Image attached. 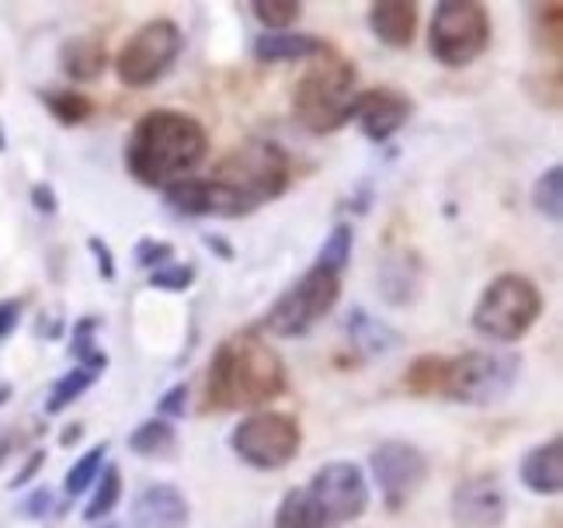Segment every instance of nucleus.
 <instances>
[{
    "label": "nucleus",
    "instance_id": "423d86ee",
    "mask_svg": "<svg viewBox=\"0 0 563 528\" xmlns=\"http://www.w3.org/2000/svg\"><path fill=\"white\" fill-rule=\"evenodd\" d=\"M539 317H543V293H539V285L526 275L505 272L481 293L470 323L481 338L511 344L526 338Z\"/></svg>",
    "mask_w": 563,
    "mask_h": 528
},
{
    "label": "nucleus",
    "instance_id": "f704fd0d",
    "mask_svg": "<svg viewBox=\"0 0 563 528\" xmlns=\"http://www.w3.org/2000/svg\"><path fill=\"white\" fill-rule=\"evenodd\" d=\"M21 310H25V306H21V299H4V302H0V344H4L14 334V330H18Z\"/></svg>",
    "mask_w": 563,
    "mask_h": 528
},
{
    "label": "nucleus",
    "instance_id": "7ed1b4c3",
    "mask_svg": "<svg viewBox=\"0 0 563 528\" xmlns=\"http://www.w3.org/2000/svg\"><path fill=\"white\" fill-rule=\"evenodd\" d=\"M522 362L518 355H494V351H463L456 359L421 355L410 362L404 386L415 396H445L452 404L490 407L511 393Z\"/></svg>",
    "mask_w": 563,
    "mask_h": 528
},
{
    "label": "nucleus",
    "instance_id": "393cba45",
    "mask_svg": "<svg viewBox=\"0 0 563 528\" xmlns=\"http://www.w3.org/2000/svg\"><path fill=\"white\" fill-rule=\"evenodd\" d=\"M167 209H175L178 216H209V191L206 178H185L178 185L164 188Z\"/></svg>",
    "mask_w": 563,
    "mask_h": 528
},
{
    "label": "nucleus",
    "instance_id": "2eb2a0df",
    "mask_svg": "<svg viewBox=\"0 0 563 528\" xmlns=\"http://www.w3.org/2000/svg\"><path fill=\"white\" fill-rule=\"evenodd\" d=\"M188 497L175 483H150V487L136 494L133 508H129L133 528H188Z\"/></svg>",
    "mask_w": 563,
    "mask_h": 528
},
{
    "label": "nucleus",
    "instance_id": "58836bf2",
    "mask_svg": "<svg viewBox=\"0 0 563 528\" xmlns=\"http://www.w3.org/2000/svg\"><path fill=\"white\" fill-rule=\"evenodd\" d=\"M32 202L38 212H56V195L49 185H32Z\"/></svg>",
    "mask_w": 563,
    "mask_h": 528
},
{
    "label": "nucleus",
    "instance_id": "c85d7f7f",
    "mask_svg": "<svg viewBox=\"0 0 563 528\" xmlns=\"http://www.w3.org/2000/svg\"><path fill=\"white\" fill-rule=\"evenodd\" d=\"M104 459H108V446L101 442V446L88 449L74 462L67 480H63V491H67V497H80L84 491L91 487V483L98 480V473H101V466H104Z\"/></svg>",
    "mask_w": 563,
    "mask_h": 528
},
{
    "label": "nucleus",
    "instance_id": "39448f33",
    "mask_svg": "<svg viewBox=\"0 0 563 528\" xmlns=\"http://www.w3.org/2000/svg\"><path fill=\"white\" fill-rule=\"evenodd\" d=\"M355 66L328 50L323 56L313 59V66L299 77L296 84V98H292V112L302 129L317 132V136H328L338 132L341 125L352 122V105H355Z\"/></svg>",
    "mask_w": 563,
    "mask_h": 528
},
{
    "label": "nucleus",
    "instance_id": "9b49d317",
    "mask_svg": "<svg viewBox=\"0 0 563 528\" xmlns=\"http://www.w3.org/2000/svg\"><path fill=\"white\" fill-rule=\"evenodd\" d=\"M307 494L313 497V504L334 528L362 518L365 508H369V483H365V473L355 462H344V459L320 466L313 480L307 483Z\"/></svg>",
    "mask_w": 563,
    "mask_h": 528
},
{
    "label": "nucleus",
    "instance_id": "ea45409f",
    "mask_svg": "<svg viewBox=\"0 0 563 528\" xmlns=\"http://www.w3.org/2000/svg\"><path fill=\"white\" fill-rule=\"evenodd\" d=\"M206 244L220 254L223 261H233V251H230V240H223V237H216V233H206Z\"/></svg>",
    "mask_w": 563,
    "mask_h": 528
},
{
    "label": "nucleus",
    "instance_id": "b1692460",
    "mask_svg": "<svg viewBox=\"0 0 563 528\" xmlns=\"http://www.w3.org/2000/svg\"><path fill=\"white\" fill-rule=\"evenodd\" d=\"M532 206H536L539 216L550 219V223H560V216H563V167L560 164L547 167L536 178V185H532Z\"/></svg>",
    "mask_w": 563,
    "mask_h": 528
},
{
    "label": "nucleus",
    "instance_id": "412c9836",
    "mask_svg": "<svg viewBox=\"0 0 563 528\" xmlns=\"http://www.w3.org/2000/svg\"><path fill=\"white\" fill-rule=\"evenodd\" d=\"M175 442H178V435L170 428V421H164V417H150V421H143L133 435H129V452H136L143 459H164L175 452Z\"/></svg>",
    "mask_w": 563,
    "mask_h": 528
},
{
    "label": "nucleus",
    "instance_id": "72a5a7b5",
    "mask_svg": "<svg viewBox=\"0 0 563 528\" xmlns=\"http://www.w3.org/2000/svg\"><path fill=\"white\" fill-rule=\"evenodd\" d=\"M157 414L164 417V421H178V417H185L188 414V386L185 383L170 386L157 400Z\"/></svg>",
    "mask_w": 563,
    "mask_h": 528
},
{
    "label": "nucleus",
    "instance_id": "5701e85b",
    "mask_svg": "<svg viewBox=\"0 0 563 528\" xmlns=\"http://www.w3.org/2000/svg\"><path fill=\"white\" fill-rule=\"evenodd\" d=\"M95 483L98 487L88 501V508H84V521H101L115 512V504L122 497V470L115 466V462H104Z\"/></svg>",
    "mask_w": 563,
    "mask_h": 528
},
{
    "label": "nucleus",
    "instance_id": "6e6552de",
    "mask_svg": "<svg viewBox=\"0 0 563 528\" xmlns=\"http://www.w3.org/2000/svg\"><path fill=\"white\" fill-rule=\"evenodd\" d=\"M490 42V14L481 0H442L428 29V50L449 70H463Z\"/></svg>",
    "mask_w": 563,
    "mask_h": 528
},
{
    "label": "nucleus",
    "instance_id": "a211bd4d",
    "mask_svg": "<svg viewBox=\"0 0 563 528\" xmlns=\"http://www.w3.org/2000/svg\"><path fill=\"white\" fill-rule=\"evenodd\" d=\"M331 46L317 35H307V32H265L254 38V59L262 63H292V59H317L323 56Z\"/></svg>",
    "mask_w": 563,
    "mask_h": 528
},
{
    "label": "nucleus",
    "instance_id": "ddd939ff",
    "mask_svg": "<svg viewBox=\"0 0 563 528\" xmlns=\"http://www.w3.org/2000/svg\"><path fill=\"white\" fill-rule=\"evenodd\" d=\"M410 98L394 91V87H369V91H358L352 105V119L362 125L365 140L386 143L394 132L410 119Z\"/></svg>",
    "mask_w": 563,
    "mask_h": 528
},
{
    "label": "nucleus",
    "instance_id": "f03ea898",
    "mask_svg": "<svg viewBox=\"0 0 563 528\" xmlns=\"http://www.w3.org/2000/svg\"><path fill=\"white\" fill-rule=\"evenodd\" d=\"M289 386L286 365L257 330H241L212 351L206 404L212 410H254L278 400Z\"/></svg>",
    "mask_w": 563,
    "mask_h": 528
},
{
    "label": "nucleus",
    "instance_id": "f3484780",
    "mask_svg": "<svg viewBox=\"0 0 563 528\" xmlns=\"http://www.w3.org/2000/svg\"><path fill=\"white\" fill-rule=\"evenodd\" d=\"M369 29L386 46L404 50L418 32V4L415 0H379L369 8Z\"/></svg>",
    "mask_w": 563,
    "mask_h": 528
},
{
    "label": "nucleus",
    "instance_id": "473e14b6",
    "mask_svg": "<svg viewBox=\"0 0 563 528\" xmlns=\"http://www.w3.org/2000/svg\"><path fill=\"white\" fill-rule=\"evenodd\" d=\"M170 254H175V248L167 244V240H154V237H143L136 244V264L146 272L154 268H164V264H170Z\"/></svg>",
    "mask_w": 563,
    "mask_h": 528
},
{
    "label": "nucleus",
    "instance_id": "9d476101",
    "mask_svg": "<svg viewBox=\"0 0 563 528\" xmlns=\"http://www.w3.org/2000/svg\"><path fill=\"white\" fill-rule=\"evenodd\" d=\"M299 446H302L299 421L289 414H275V410H257L230 431L233 455L254 470L289 466V462L299 455Z\"/></svg>",
    "mask_w": 563,
    "mask_h": 528
},
{
    "label": "nucleus",
    "instance_id": "0eeeda50",
    "mask_svg": "<svg viewBox=\"0 0 563 528\" xmlns=\"http://www.w3.org/2000/svg\"><path fill=\"white\" fill-rule=\"evenodd\" d=\"M341 296V275L323 268V264H310L307 272L282 293L268 314L262 317V334L268 338H307L310 330L334 310V302Z\"/></svg>",
    "mask_w": 563,
    "mask_h": 528
},
{
    "label": "nucleus",
    "instance_id": "4468645a",
    "mask_svg": "<svg viewBox=\"0 0 563 528\" xmlns=\"http://www.w3.org/2000/svg\"><path fill=\"white\" fill-rule=\"evenodd\" d=\"M505 491L490 476H473L452 491V518L460 528H497L505 521Z\"/></svg>",
    "mask_w": 563,
    "mask_h": 528
},
{
    "label": "nucleus",
    "instance_id": "2f4dec72",
    "mask_svg": "<svg viewBox=\"0 0 563 528\" xmlns=\"http://www.w3.org/2000/svg\"><path fill=\"white\" fill-rule=\"evenodd\" d=\"M191 282H195L191 264H164V268H154L146 278L150 289H161V293H185L191 289Z\"/></svg>",
    "mask_w": 563,
    "mask_h": 528
},
{
    "label": "nucleus",
    "instance_id": "cd10ccee",
    "mask_svg": "<svg viewBox=\"0 0 563 528\" xmlns=\"http://www.w3.org/2000/svg\"><path fill=\"white\" fill-rule=\"evenodd\" d=\"M42 101H46V108L63 125H80V122H88L95 116V101L70 91V87H63V91H46V95H42Z\"/></svg>",
    "mask_w": 563,
    "mask_h": 528
},
{
    "label": "nucleus",
    "instance_id": "4c0bfd02",
    "mask_svg": "<svg viewBox=\"0 0 563 528\" xmlns=\"http://www.w3.org/2000/svg\"><path fill=\"white\" fill-rule=\"evenodd\" d=\"M42 462H46V452H32V455H29V462H25V466H21V473H18V476L11 480V487H14V491H18V487H25V483H29V480H32V476L38 473V466H42Z\"/></svg>",
    "mask_w": 563,
    "mask_h": 528
},
{
    "label": "nucleus",
    "instance_id": "a19ab883",
    "mask_svg": "<svg viewBox=\"0 0 563 528\" xmlns=\"http://www.w3.org/2000/svg\"><path fill=\"white\" fill-rule=\"evenodd\" d=\"M80 425H74V428H67V431H63V446H74L77 442V438H80Z\"/></svg>",
    "mask_w": 563,
    "mask_h": 528
},
{
    "label": "nucleus",
    "instance_id": "aec40b11",
    "mask_svg": "<svg viewBox=\"0 0 563 528\" xmlns=\"http://www.w3.org/2000/svg\"><path fill=\"white\" fill-rule=\"evenodd\" d=\"M275 528H334V525L323 518V512L313 504L307 487H292L278 501Z\"/></svg>",
    "mask_w": 563,
    "mask_h": 528
},
{
    "label": "nucleus",
    "instance_id": "c9c22d12",
    "mask_svg": "<svg viewBox=\"0 0 563 528\" xmlns=\"http://www.w3.org/2000/svg\"><path fill=\"white\" fill-rule=\"evenodd\" d=\"M88 248H91V254H95V261H98L101 278H104V282H115V257H112V251H108L104 240H101V237H91V240H88Z\"/></svg>",
    "mask_w": 563,
    "mask_h": 528
},
{
    "label": "nucleus",
    "instance_id": "6ab92c4d",
    "mask_svg": "<svg viewBox=\"0 0 563 528\" xmlns=\"http://www.w3.org/2000/svg\"><path fill=\"white\" fill-rule=\"evenodd\" d=\"M59 63H63V74L70 80H98L108 66V56L98 38H74L63 46Z\"/></svg>",
    "mask_w": 563,
    "mask_h": 528
},
{
    "label": "nucleus",
    "instance_id": "f8f14e48",
    "mask_svg": "<svg viewBox=\"0 0 563 528\" xmlns=\"http://www.w3.org/2000/svg\"><path fill=\"white\" fill-rule=\"evenodd\" d=\"M369 470L383 494V504L389 512H400L428 480V455L418 446L394 438V442H383L379 449H373Z\"/></svg>",
    "mask_w": 563,
    "mask_h": 528
},
{
    "label": "nucleus",
    "instance_id": "bb28decb",
    "mask_svg": "<svg viewBox=\"0 0 563 528\" xmlns=\"http://www.w3.org/2000/svg\"><path fill=\"white\" fill-rule=\"evenodd\" d=\"M95 372H88V369H70L67 376H59L56 383H53V389H49V400H46V414H59V410H67L74 400H80L84 393H88L91 386H95Z\"/></svg>",
    "mask_w": 563,
    "mask_h": 528
},
{
    "label": "nucleus",
    "instance_id": "a878e982",
    "mask_svg": "<svg viewBox=\"0 0 563 528\" xmlns=\"http://www.w3.org/2000/svg\"><path fill=\"white\" fill-rule=\"evenodd\" d=\"M95 334H98V320L95 317H84L74 323V338H70V355L80 359V369H88V372H104L108 365V355L95 344Z\"/></svg>",
    "mask_w": 563,
    "mask_h": 528
},
{
    "label": "nucleus",
    "instance_id": "1a4fd4ad",
    "mask_svg": "<svg viewBox=\"0 0 563 528\" xmlns=\"http://www.w3.org/2000/svg\"><path fill=\"white\" fill-rule=\"evenodd\" d=\"M181 50H185V35L178 29V21L154 18L122 42V50L115 56V74L125 87H136V91L140 87H154L178 63Z\"/></svg>",
    "mask_w": 563,
    "mask_h": 528
},
{
    "label": "nucleus",
    "instance_id": "20e7f679",
    "mask_svg": "<svg viewBox=\"0 0 563 528\" xmlns=\"http://www.w3.org/2000/svg\"><path fill=\"white\" fill-rule=\"evenodd\" d=\"M292 164L286 150L268 140H251L212 167L206 178L209 216H247L289 188Z\"/></svg>",
    "mask_w": 563,
    "mask_h": 528
},
{
    "label": "nucleus",
    "instance_id": "e433bc0d",
    "mask_svg": "<svg viewBox=\"0 0 563 528\" xmlns=\"http://www.w3.org/2000/svg\"><path fill=\"white\" fill-rule=\"evenodd\" d=\"M49 508H53V494H49L46 487L32 491V494L25 497V504H21V512H25L29 518H42Z\"/></svg>",
    "mask_w": 563,
    "mask_h": 528
},
{
    "label": "nucleus",
    "instance_id": "7c9ffc66",
    "mask_svg": "<svg viewBox=\"0 0 563 528\" xmlns=\"http://www.w3.org/2000/svg\"><path fill=\"white\" fill-rule=\"evenodd\" d=\"M251 14L262 21V25H268L275 32H286L289 25L299 21L302 4H296V0H257V4H251Z\"/></svg>",
    "mask_w": 563,
    "mask_h": 528
},
{
    "label": "nucleus",
    "instance_id": "c756f323",
    "mask_svg": "<svg viewBox=\"0 0 563 528\" xmlns=\"http://www.w3.org/2000/svg\"><path fill=\"white\" fill-rule=\"evenodd\" d=\"M352 240H355L352 227L349 223H338L331 230V237L323 240V248L317 254V264H323V268H331V272L341 275L344 268H349V261H352Z\"/></svg>",
    "mask_w": 563,
    "mask_h": 528
},
{
    "label": "nucleus",
    "instance_id": "4be33fe9",
    "mask_svg": "<svg viewBox=\"0 0 563 528\" xmlns=\"http://www.w3.org/2000/svg\"><path fill=\"white\" fill-rule=\"evenodd\" d=\"M344 327H349V338L365 351V355H383V351H389L397 344L394 330H389L386 323H379V320H373L365 310H352Z\"/></svg>",
    "mask_w": 563,
    "mask_h": 528
},
{
    "label": "nucleus",
    "instance_id": "f257e3e1",
    "mask_svg": "<svg viewBox=\"0 0 563 528\" xmlns=\"http://www.w3.org/2000/svg\"><path fill=\"white\" fill-rule=\"evenodd\" d=\"M209 153V132L199 119L157 108L146 112L125 143V167L146 188H170L191 178Z\"/></svg>",
    "mask_w": 563,
    "mask_h": 528
},
{
    "label": "nucleus",
    "instance_id": "dca6fc26",
    "mask_svg": "<svg viewBox=\"0 0 563 528\" xmlns=\"http://www.w3.org/2000/svg\"><path fill=\"white\" fill-rule=\"evenodd\" d=\"M518 476L532 494L556 497L563 491V438H550V442L526 452Z\"/></svg>",
    "mask_w": 563,
    "mask_h": 528
}]
</instances>
